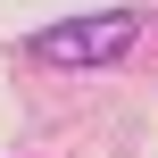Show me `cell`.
I'll list each match as a JSON object with an SVG mask.
<instances>
[{
	"label": "cell",
	"instance_id": "6da1fadb",
	"mask_svg": "<svg viewBox=\"0 0 158 158\" xmlns=\"http://www.w3.org/2000/svg\"><path fill=\"white\" fill-rule=\"evenodd\" d=\"M133 42H142V17H133V8H100V17L42 25V33H33V58H42V67H117Z\"/></svg>",
	"mask_w": 158,
	"mask_h": 158
}]
</instances>
